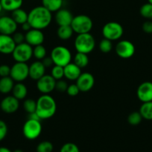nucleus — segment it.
<instances>
[{
    "label": "nucleus",
    "mask_w": 152,
    "mask_h": 152,
    "mask_svg": "<svg viewBox=\"0 0 152 152\" xmlns=\"http://www.w3.org/2000/svg\"><path fill=\"white\" fill-rule=\"evenodd\" d=\"M52 12L41 6H37L28 13V22L32 28L42 30L48 28L52 20Z\"/></svg>",
    "instance_id": "1"
},
{
    "label": "nucleus",
    "mask_w": 152,
    "mask_h": 152,
    "mask_svg": "<svg viewBox=\"0 0 152 152\" xmlns=\"http://www.w3.org/2000/svg\"><path fill=\"white\" fill-rule=\"evenodd\" d=\"M57 111V103L52 96L43 94L37 99L36 111L41 120H48L53 117Z\"/></svg>",
    "instance_id": "2"
},
{
    "label": "nucleus",
    "mask_w": 152,
    "mask_h": 152,
    "mask_svg": "<svg viewBox=\"0 0 152 152\" xmlns=\"http://www.w3.org/2000/svg\"><path fill=\"white\" fill-rule=\"evenodd\" d=\"M77 52L89 54L95 47V39L90 33L77 34L74 42Z\"/></svg>",
    "instance_id": "3"
},
{
    "label": "nucleus",
    "mask_w": 152,
    "mask_h": 152,
    "mask_svg": "<svg viewBox=\"0 0 152 152\" xmlns=\"http://www.w3.org/2000/svg\"><path fill=\"white\" fill-rule=\"evenodd\" d=\"M51 58L54 65L65 67L70 63L72 59L71 51L63 45H58L54 48L51 51Z\"/></svg>",
    "instance_id": "4"
},
{
    "label": "nucleus",
    "mask_w": 152,
    "mask_h": 152,
    "mask_svg": "<svg viewBox=\"0 0 152 152\" xmlns=\"http://www.w3.org/2000/svg\"><path fill=\"white\" fill-rule=\"evenodd\" d=\"M71 27L77 34H86L91 31L93 27V22L87 15L80 14L73 17Z\"/></svg>",
    "instance_id": "5"
},
{
    "label": "nucleus",
    "mask_w": 152,
    "mask_h": 152,
    "mask_svg": "<svg viewBox=\"0 0 152 152\" xmlns=\"http://www.w3.org/2000/svg\"><path fill=\"white\" fill-rule=\"evenodd\" d=\"M40 121L41 120L28 118L25 121L22 127V134L26 139L33 140L40 137L43 130Z\"/></svg>",
    "instance_id": "6"
},
{
    "label": "nucleus",
    "mask_w": 152,
    "mask_h": 152,
    "mask_svg": "<svg viewBox=\"0 0 152 152\" xmlns=\"http://www.w3.org/2000/svg\"><path fill=\"white\" fill-rule=\"evenodd\" d=\"M123 27L117 22H109L102 28L103 37L110 41L119 40L123 36Z\"/></svg>",
    "instance_id": "7"
},
{
    "label": "nucleus",
    "mask_w": 152,
    "mask_h": 152,
    "mask_svg": "<svg viewBox=\"0 0 152 152\" xmlns=\"http://www.w3.org/2000/svg\"><path fill=\"white\" fill-rule=\"evenodd\" d=\"M13 59L17 62H28L33 56V48L27 42L16 45L12 53Z\"/></svg>",
    "instance_id": "8"
},
{
    "label": "nucleus",
    "mask_w": 152,
    "mask_h": 152,
    "mask_svg": "<svg viewBox=\"0 0 152 152\" xmlns=\"http://www.w3.org/2000/svg\"><path fill=\"white\" fill-rule=\"evenodd\" d=\"M10 77L16 83H22L29 77V66L26 62H16L10 67Z\"/></svg>",
    "instance_id": "9"
},
{
    "label": "nucleus",
    "mask_w": 152,
    "mask_h": 152,
    "mask_svg": "<svg viewBox=\"0 0 152 152\" xmlns=\"http://www.w3.org/2000/svg\"><path fill=\"white\" fill-rule=\"evenodd\" d=\"M116 53L122 59H128L132 57L136 52L134 45L129 40H121L116 44L115 47Z\"/></svg>",
    "instance_id": "10"
},
{
    "label": "nucleus",
    "mask_w": 152,
    "mask_h": 152,
    "mask_svg": "<svg viewBox=\"0 0 152 152\" xmlns=\"http://www.w3.org/2000/svg\"><path fill=\"white\" fill-rule=\"evenodd\" d=\"M56 80L52 75L45 74L44 76L37 80V88L43 94H49L55 90Z\"/></svg>",
    "instance_id": "11"
},
{
    "label": "nucleus",
    "mask_w": 152,
    "mask_h": 152,
    "mask_svg": "<svg viewBox=\"0 0 152 152\" xmlns=\"http://www.w3.org/2000/svg\"><path fill=\"white\" fill-rule=\"evenodd\" d=\"M76 85L80 91L87 92L93 88L95 85V78L92 74L89 72L81 73L76 80Z\"/></svg>",
    "instance_id": "12"
},
{
    "label": "nucleus",
    "mask_w": 152,
    "mask_h": 152,
    "mask_svg": "<svg viewBox=\"0 0 152 152\" xmlns=\"http://www.w3.org/2000/svg\"><path fill=\"white\" fill-rule=\"evenodd\" d=\"M17 24L11 16H3L0 17V34L13 35L17 29Z\"/></svg>",
    "instance_id": "13"
},
{
    "label": "nucleus",
    "mask_w": 152,
    "mask_h": 152,
    "mask_svg": "<svg viewBox=\"0 0 152 152\" xmlns=\"http://www.w3.org/2000/svg\"><path fill=\"white\" fill-rule=\"evenodd\" d=\"M1 111L5 114H13L19 108V100L12 96H7L3 98L0 103Z\"/></svg>",
    "instance_id": "14"
},
{
    "label": "nucleus",
    "mask_w": 152,
    "mask_h": 152,
    "mask_svg": "<svg viewBox=\"0 0 152 152\" xmlns=\"http://www.w3.org/2000/svg\"><path fill=\"white\" fill-rule=\"evenodd\" d=\"M137 98L142 102L152 101V83L143 82L138 86L137 90Z\"/></svg>",
    "instance_id": "15"
},
{
    "label": "nucleus",
    "mask_w": 152,
    "mask_h": 152,
    "mask_svg": "<svg viewBox=\"0 0 152 152\" xmlns=\"http://www.w3.org/2000/svg\"><path fill=\"white\" fill-rule=\"evenodd\" d=\"M25 42L29 44L30 45L37 46L39 45H43L44 42L45 37L42 30L31 28L27 31L25 34Z\"/></svg>",
    "instance_id": "16"
},
{
    "label": "nucleus",
    "mask_w": 152,
    "mask_h": 152,
    "mask_svg": "<svg viewBox=\"0 0 152 152\" xmlns=\"http://www.w3.org/2000/svg\"><path fill=\"white\" fill-rule=\"evenodd\" d=\"M16 45L12 36L0 34V53L4 55L12 54Z\"/></svg>",
    "instance_id": "17"
},
{
    "label": "nucleus",
    "mask_w": 152,
    "mask_h": 152,
    "mask_svg": "<svg viewBox=\"0 0 152 152\" xmlns=\"http://www.w3.org/2000/svg\"><path fill=\"white\" fill-rule=\"evenodd\" d=\"M73 17L74 16H73L72 13L66 8H61L58 11L55 12V22L59 26L71 25Z\"/></svg>",
    "instance_id": "18"
},
{
    "label": "nucleus",
    "mask_w": 152,
    "mask_h": 152,
    "mask_svg": "<svg viewBox=\"0 0 152 152\" xmlns=\"http://www.w3.org/2000/svg\"><path fill=\"white\" fill-rule=\"evenodd\" d=\"M46 67L42 61L37 60L29 65V77L33 80H38L46 74Z\"/></svg>",
    "instance_id": "19"
},
{
    "label": "nucleus",
    "mask_w": 152,
    "mask_h": 152,
    "mask_svg": "<svg viewBox=\"0 0 152 152\" xmlns=\"http://www.w3.org/2000/svg\"><path fill=\"white\" fill-rule=\"evenodd\" d=\"M81 73V68L74 62H70L64 67V77L71 81H76Z\"/></svg>",
    "instance_id": "20"
},
{
    "label": "nucleus",
    "mask_w": 152,
    "mask_h": 152,
    "mask_svg": "<svg viewBox=\"0 0 152 152\" xmlns=\"http://www.w3.org/2000/svg\"><path fill=\"white\" fill-rule=\"evenodd\" d=\"M11 92L14 97H16L19 100H22L27 96L28 88L26 86L22 83H16V84H14Z\"/></svg>",
    "instance_id": "21"
},
{
    "label": "nucleus",
    "mask_w": 152,
    "mask_h": 152,
    "mask_svg": "<svg viewBox=\"0 0 152 152\" xmlns=\"http://www.w3.org/2000/svg\"><path fill=\"white\" fill-rule=\"evenodd\" d=\"M14 86V80L9 77H1L0 79V93L7 94L12 91Z\"/></svg>",
    "instance_id": "22"
},
{
    "label": "nucleus",
    "mask_w": 152,
    "mask_h": 152,
    "mask_svg": "<svg viewBox=\"0 0 152 152\" xmlns=\"http://www.w3.org/2000/svg\"><path fill=\"white\" fill-rule=\"evenodd\" d=\"M3 10L6 11H13L22 7L23 0H0Z\"/></svg>",
    "instance_id": "23"
},
{
    "label": "nucleus",
    "mask_w": 152,
    "mask_h": 152,
    "mask_svg": "<svg viewBox=\"0 0 152 152\" xmlns=\"http://www.w3.org/2000/svg\"><path fill=\"white\" fill-rule=\"evenodd\" d=\"M28 13L25 10L20 8L16 9L11 12V17L17 25H22L25 22H28Z\"/></svg>",
    "instance_id": "24"
},
{
    "label": "nucleus",
    "mask_w": 152,
    "mask_h": 152,
    "mask_svg": "<svg viewBox=\"0 0 152 152\" xmlns=\"http://www.w3.org/2000/svg\"><path fill=\"white\" fill-rule=\"evenodd\" d=\"M63 0H42V5L52 13H55L62 8Z\"/></svg>",
    "instance_id": "25"
},
{
    "label": "nucleus",
    "mask_w": 152,
    "mask_h": 152,
    "mask_svg": "<svg viewBox=\"0 0 152 152\" xmlns=\"http://www.w3.org/2000/svg\"><path fill=\"white\" fill-rule=\"evenodd\" d=\"M74 33L71 25H63V26H59L57 31V35L61 39L68 40L72 38Z\"/></svg>",
    "instance_id": "26"
},
{
    "label": "nucleus",
    "mask_w": 152,
    "mask_h": 152,
    "mask_svg": "<svg viewBox=\"0 0 152 152\" xmlns=\"http://www.w3.org/2000/svg\"><path fill=\"white\" fill-rule=\"evenodd\" d=\"M139 111L143 119L146 120H152V101L142 102Z\"/></svg>",
    "instance_id": "27"
},
{
    "label": "nucleus",
    "mask_w": 152,
    "mask_h": 152,
    "mask_svg": "<svg viewBox=\"0 0 152 152\" xmlns=\"http://www.w3.org/2000/svg\"><path fill=\"white\" fill-rule=\"evenodd\" d=\"M73 60H74V63L80 68H83L87 66L89 62L88 54L79 53V52H77V53L75 55Z\"/></svg>",
    "instance_id": "28"
},
{
    "label": "nucleus",
    "mask_w": 152,
    "mask_h": 152,
    "mask_svg": "<svg viewBox=\"0 0 152 152\" xmlns=\"http://www.w3.org/2000/svg\"><path fill=\"white\" fill-rule=\"evenodd\" d=\"M139 13L145 19L152 20V4L149 2L142 4L139 9Z\"/></svg>",
    "instance_id": "29"
},
{
    "label": "nucleus",
    "mask_w": 152,
    "mask_h": 152,
    "mask_svg": "<svg viewBox=\"0 0 152 152\" xmlns=\"http://www.w3.org/2000/svg\"><path fill=\"white\" fill-rule=\"evenodd\" d=\"M46 48L43 45H39L34 46L33 48V56H34L37 60H40L44 59L46 56Z\"/></svg>",
    "instance_id": "30"
},
{
    "label": "nucleus",
    "mask_w": 152,
    "mask_h": 152,
    "mask_svg": "<svg viewBox=\"0 0 152 152\" xmlns=\"http://www.w3.org/2000/svg\"><path fill=\"white\" fill-rule=\"evenodd\" d=\"M142 117L139 111H134L128 117V123L131 126H138L142 120Z\"/></svg>",
    "instance_id": "31"
},
{
    "label": "nucleus",
    "mask_w": 152,
    "mask_h": 152,
    "mask_svg": "<svg viewBox=\"0 0 152 152\" xmlns=\"http://www.w3.org/2000/svg\"><path fill=\"white\" fill-rule=\"evenodd\" d=\"M51 75L56 81L62 80L64 77V67L54 65V66L52 67V71H51Z\"/></svg>",
    "instance_id": "32"
},
{
    "label": "nucleus",
    "mask_w": 152,
    "mask_h": 152,
    "mask_svg": "<svg viewBox=\"0 0 152 152\" xmlns=\"http://www.w3.org/2000/svg\"><path fill=\"white\" fill-rule=\"evenodd\" d=\"M23 108L28 114L35 112L37 108V101L33 99H26L23 102Z\"/></svg>",
    "instance_id": "33"
},
{
    "label": "nucleus",
    "mask_w": 152,
    "mask_h": 152,
    "mask_svg": "<svg viewBox=\"0 0 152 152\" xmlns=\"http://www.w3.org/2000/svg\"><path fill=\"white\" fill-rule=\"evenodd\" d=\"M100 50L104 53H108L113 49V43L112 41L107 39L104 38L99 43L98 45Z\"/></svg>",
    "instance_id": "34"
},
{
    "label": "nucleus",
    "mask_w": 152,
    "mask_h": 152,
    "mask_svg": "<svg viewBox=\"0 0 152 152\" xmlns=\"http://www.w3.org/2000/svg\"><path fill=\"white\" fill-rule=\"evenodd\" d=\"M53 149V144L49 141H43L37 146V152H52Z\"/></svg>",
    "instance_id": "35"
},
{
    "label": "nucleus",
    "mask_w": 152,
    "mask_h": 152,
    "mask_svg": "<svg viewBox=\"0 0 152 152\" xmlns=\"http://www.w3.org/2000/svg\"><path fill=\"white\" fill-rule=\"evenodd\" d=\"M60 152H80L78 147L73 142H67L63 145Z\"/></svg>",
    "instance_id": "36"
},
{
    "label": "nucleus",
    "mask_w": 152,
    "mask_h": 152,
    "mask_svg": "<svg viewBox=\"0 0 152 152\" xmlns=\"http://www.w3.org/2000/svg\"><path fill=\"white\" fill-rule=\"evenodd\" d=\"M68 86L69 85L67 84L66 82L63 80V79L62 80H57L56 84H55V90L59 92H66Z\"/></svg>",
    "instance_id": "37"
},
{
    "label": "nucleus",
    "mask_w": 152,
    "mask_h": 152,
    "mask_svg": "<svg viewBox=\"0 0 152 152\" xmlns=\"http://www.w3.org/2000/svg\"><path fill=\"white\" fill-rule=\"evenodd\" d=\"M80 91L79 89V88L77 87V86L75 84H71L68 86L66 90V93L69 96H75L77 95H78V94L80 93Z\"/></svg>",
    "instance_id": "38"
},
{
    "label": "nucleus",
    "mask_w": 152,
    "mask_h": 152,
    "mask_svg": "<svg viewBox=\"0 0 152 152\" xmlns=\"http://www.w3.org/2000/svg\"><path fill=\"white\" fill-rule=\"evenodd\" d=\"M7 126L6 123L3 120H0V141L3 140L7 134Z\"/></svg>",
    "instance_id": "39"
},
{
    "label": "nucleus",
    "mask_w": 152,
    "mask_h": 152,
    "mask_svg": "<svg viewBox=\"0 0 152 152\" xmlns=\"http://www.w3.org/2000/svg\"><path fill=\"white\" fill-rule=\"evenodd\" d=\"M12 37H13V40H14L15 43H16V45L21 44V43L25 42V34H23L21 32H16H16L13 34Z\"/></svg>",
    "instance_id": "40"
},
{
    "label": "nucleus",
    "mask_w": 152,
    "mask_h": 152,
    "mask_svg": "<svg viewBox=\"0 0 152 152\" xmlns=\"http://www.w3.org/2000/svg\"><path fill=\"white\" fill-rule=\"evenodd\" d=\"M10 74V67L7 65H0V77H9Z\"/></svg>",
    "instance_id": "41"
},
{
    "label": "nucleus",
    "mask_w": 152,
    "mask_h": 152,
    "mask_svg": "<svg viewBox=\"0 0 152 152\" xmlns=\"http://www.w3.org/2000/svg\"><path fill=\"white\" fill-rule=\"evenodd\" d=\"M142 31H144L145 34H152V21L151 20H147L142 24Z\"/></svg>",
    "instance_id": "42"
},
{
    "label": "nucleus",
    "mask_w": 152,
    "mask_h": 152,
    "mask_svg": "<svg viewBox=\"0 0 152 152\" xmlns=\"http://www.w3.org/2000/svg\"><path fill=\"white\" fill-rule=\"evenodd\" d=\"M41 61L46 68H49V67L52 66V65H54L53 61H52L51 56H46V57H45L44 59H42Z\"/></svg>",
    "instance_id": "43"
},
{
    "label": "nucleus",
    "mask_w": 152,
    "mask_h": 152,
    "mask_svg": "<svg viewBox=\"0 0 152 152\" xmlns=\"http://www.w3.org/2000/svg\"><path fill=\"white\" fill-rule=\"evenodd\" d=\"M21 26H22V29L24 31H25V32H27V31H29L30 29H31V26L30 25V24L28 23V22H25V23H23L22 25H21Z\"/></svg>",
    "instance_id": "44"
},
{
    "label": "nucleus",
    "mask_w": 152,
    "mask_h": 152,
    "mask_svg": "<svg viewBox=\"0 0 152 152\" xmlns=\"http://www.w3.org/2000/svg\"><path fill=\"white\" fill-rule=\"evenodd\" d=\"M0 152H12L9 148L6 147H0Z\"/></svg>",
    "instance_id": "45"
},
{
    "label": "nucleus",
    "mask_w": 152,
    "mask_h": 152,
    "mask_svg": "<svg viewBox=\"0 0 152 152\" xmlns=\"http://www.w3.org/2000/svg\"><path fill=\"white\" fill-rule=\"evenodd\" d=\"M12 152H23V151H22L21 149H16V150H14V151H12Z\"/></svg>",
    "instance_id": "46"
},
{
    "label": "nucleus",
    "mask_w": 152,
    "mask_h": 152,
    "mask_svg": "<svg viewBox=\"0 0 152 152\" xmlns=\"http://www.w3.org/2000/svg\"><path fill=\"white\" fill-rule=\"evenodd\" d=\"M2 10H3V7H2V6H1V2H0V13H1V11H2Z\"/></svg>",
    "instance_id": "47"
},
{
    "label": "nucleus",
    "mask_w": 152,
    "mask_h": 152,
    "mask_svg": "<svg viewBox=\"0 0 152 152\" xmlns=\"http://www.w3.org/2000/svg\"><path fill=\"white\" fill-rule=\"evenodd\" d=\"M148 2L151 3V4H152V0H148Z\"/></svg>",
    "instance_id": "48"
}]
</instances>
